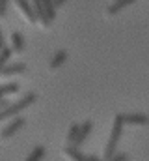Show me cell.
<instances>
[{
    "mask_svg": "<svg viewBox=\"0 0 149 161\" xmlns=\"http://www.w3.org/2000/svg\"><path fill=\"white\" fill-rule=\"evenodd\" d=\"M123 116L121 114H116L114 124H112V131L110 137H108V142L105 146V152H103V161H110L116 154H117V144H119V139L123 137Z\"/></svg>",
    "mask_w": 149,
    "mask_h": 161,
    "instance_id": "obj_1",
    "label": "cell"
},
{
    "mask_svg": "<svg viewBox=\"0 0 149 161\" xmlns=\"http://www.w3.org/2000/svg\"><path fill=\"white\" fill-rule=\"evenodd\" d=\"M37 101V96L34 92H28V94H24L21 99H17L15 103H11L9 107H6L4 111H0V122L2 120H8V118H15V116H19V113L21 111H24V109H28L30 105H34Z\"/></svg>",
    "mask_w": 149,
    "mask_h": 161,
    "instance_id": "obj_2",
    "label": "cell"
},
{
    "mask_svg": "<svg viewBox=\"0 0 149 161\" xmlns=\"http://www.w3.org/2000/svg\"><path fill=\"white\" fill-rule=\"evenodd\" d=\"M24 124H26V120H24L23 116H15V118H11V122H9V124L0 131V139H2V141H6V139L13 137V135H15V133L24 125Z\"/></svg>",
    "mask_w": 149,
    "mask_h": 161,
    "instance_id": "obj_3",
    "label": "cell"
},
{
    "mask_svg": "<svg viewBox=\"0 0 149 161\" xmlns=\"http://www.w3.org/2000/svg\"><path fill=\"white\" fill-rule=\"evenodd\" d=\"M30 2H32V8H34V11H36V17H37V21L41 23V26H43V28H49V26L52 25V21L49 19L47 11H45V8H43V2H41V0H30Z\"/></svg>",
    "mask_w": 149,
    "mask_h": 161,
    "instance_id": "obj_4",
    "label": "cell"
},
{
    "mask_svg": "<svg viewBox=\"0 0 149 161\" xmlns=\"http://www.w3.org/2000/svg\"><path fill=\"white\" fill-rule=\"evenodd\" d=\"M125 125H147L149 116L144 113H129V114H121Z\"/></svg>",
    "mask_w": 149,
    "mask_h": 161,
    "instance_id": "obj_5",
    "label": "cell"
},
{
    "mask_svg": "<svg viewBox=\"0 0 149 161\" xmlns=\"http://www.w3.org/2000/svg\"><path fill=\"white\" fill-rule=\"evenodd\" d=\"M91 129H93V120H86L80 124V131H78V137H76V141H74L73 146L76 148H80L84 142H86V139L90 137V133H91Z\"/></svg>",
    "mask_w": 149,
    "mask_h": 161,
    "instance_id": "obj_6",
    "label": "cell"
},
{
    "mask_svg": "<svg viewBox=\"0 0 149 161\" xmlns=\"http://www.w3.org/2000/svg\"><path fill=\"white\" fill-rule=\"evenodd\" d=\"M15 6L24 13V17H26V21L28 23H36L37 17H36V11H34V8H32V2H28V0H15Z\"/></svg>",
    "mask_w": 149,
    "mask_h": 161,
    "instance_id": "obj_7",
    "label": "cell"
},
{
    "mask_svg": "<svg viewBox=\"0 0 149 161\" xmlns=\"http://www.w3.org/2000/svg\"><path fill=\"white\" fill-rule=\"evenodd\" d=\"M136 0H114L110 6L106 8V15H117L121 9H125V8H129V6H132Z\"/></svg>",
    "mask_w": 149,
    "mask_h": 161,
    "instance_id": "obj_8",
    "label": "cell"
},
{
    "mask_svg": "<svg viewBox=\"0 0 149 161\" xmlns=\"http://www.w3.org/2000/svg\"><path fill=\"white\" fill-rule=\"evenodd\" d=\"M24 71H26V64H23V62H11V64H8V66L4 68L2 75L13 77V75H21V73H24Z\"/></svg>",
    "mask_w": 149,
    "mask_h": 161,
    "instance_id": "obj_9",
    "label": "cell"
},
{
    "mask_svg": "<svg viewBox=\"0 0 149 161\" xmlns=\"http://www.w3.org/2000/svg\"><path fill=\"white\" fill-rule=\"evenodd\" d=\"M64 154H65V158L69 161H88V156H84V154L80 152V148H76L73 144H71V146L67 144V146L64 148Z\"/></svg>",
    "mask_w": 149,
    "mask_h": 161,
    "instance_id": "obj_10",
    "label": "cell"
},
{
    "mask_svg": "<svg viewBox=\"0 0 149 161\" xmlns=\"http://www.w3.org/2000/svg\"><path fill=\"white\" fill-rule=\"evenodd\" d=\"M65 60H67V51L60 49V51H56V54L52 56V60H50L49 68H50V69H58L60 66H64V62H65Z\"/></svg>",
    "mask_w": 149,
    "mask_h": 161,
    "instance_id": "obj_11",
    "label": "cell"
},
{
    "mask_svg": "<svg viewBox=\"0 0 149 161\" xmlns=\"http://www.w3.org/2000/svg\"><path fill=\"white\" fill-rule=\"evenodd\" d=\"M11 49H13V53H23L24 51V38H23L21 32L11 34Z\"/></svg>",
    "mask_w": 149,
    "mask_h": 161,
    "instance_id": "obj_12",
    "label": "cell"
},
{
    "mask_svg": "<svg viewBox=\"0 0 149 161\" xmlns=\"http://www.w3.org/2000/svg\"><path fill=\"white\" fill-rule=\"evenodd\" d=\"M11 54H13V49H11V47H4V49L0 51V75H2L4 68L9 64V58H11Z\"/></svg>",
    "mask_w": 149,
    "mask_h": 161,
    "instance_id": "obj_13",
    "label": "cell"
},
{
    "mask_svg": "<svg viewBox=\"0 0 149 161\" xmlns=\"http://www.w3.org/2000/svg\"><path fill=\"white\" fill-rule=\"evenodd\" d=\"M45 146H36L30 154H28V158L24 161H43V158H45Z\"/></svg>",
    "mask_w": 149,
    "mask_h": 161,
    "instance_id": "obj_14",
    "label": "cell"
},
{
    "mask_svg": "<svg viewBox=\"0 0 149 161\" xmlns=\"http://www.w3.org/2000/svg\"><path fill=\"white\" fill-rule=\"evenodd\" d=\"M78 131H80V124L74 122L73 125L69 127V131H67V144H69V146L74 144V141H76V137H78Z\"/></svg>",
    "mask_w": 149,
    "mask_h": 161,
    "instance_id": "obj_15",
    "label": "cell"
},
{
    "mask_svg": "<svg viewBox=\"0 0 149 161\" xmlns=\"http://www.w3.org/2000/svg\"><path fill=\"white\" fill-rule=\"evenodd\" d=\"M41 2H43V8H45L49 19L54 21V17H56V6H54V0H41Z\"/></svg>",
    "mask_w": 149,
    "mask_h": 161,
    "instance_id": "obj_16",
    "label": "cell"
},
{
    "mask_svg": "<svg viewBox=\"0 0 149 161\" xmlns=\"http://www.w3.org/2000/svg\"><path fill=\"white\" fill-rule=\"evenodd\" d=\"M110 161H129V156H127V154H123V152H117Z\"/></svg>",
    "mask_w": 149,
    "mask_h": 161,
    "instance_id": "obj_17",
    "label": "cell"
},
{
    "mask_svg": "<svg viewBox=\"0 0 149 161\" xmlns=\"http://www.w3.org/2000/svg\"><path fill=\"white\" fill-rule=\"evenodd\" d=\"M8 11V0H0V17H4Z\"/></svg>",
    "mask_w": 149,
    "mask_h": 161,
    "instance_id": "obj_18",
    "label": "cell"
},
{
    "mask_svg": "<svg viewBox=\"0 0 149 161\" xmlns=\"http://www.w3.org/2000/svg\"><path fill=\"white\" fill-rule=\"evenodd\" d=\"M9 105H11V103H9L6 97H4V99H0V111H4V109H6V107H9Z\"/></svg>",
    "mask_w": 149,
    "mask_h": 161,
    "instance_id": "obj_19",
    "label": "cell"
},
{
    "mask_svg": "<svg viewBox=\"0 0 149 161\" xmlns=\"http://www.w3.org/2000/svg\"><path fill=\"white\" fill-rule=\"evenodd\" d=\"M88 161H103V159H101V158H97V156H93V154H91V156H88Z\"/></svg>",
    "mask_w": 149,
    "mask_h": 161,
    "instance_id": "obj_20",
    "label": "cell"
},
{
    "mask_svg": "<svg viewBox=\"0 0 149 161\" xmlns=\"http://www.w3.org/2000/svg\"><path fill=\"white\" fill-rule=\"evenodd\" d=\"M65 4V0H54V6L56 8H60V6H64Z\"/></svg>",
    "mask_w": 149,
    "mask_h": 161,
    "instance_id": "obj_21",
    "label": "cell"
},
{
    "mask_svg": "<svg viewBox=\"0 0 149 161\" xmlns=\"http://www.w3.org/2000/svg\"><path fill=\"white\" fill-rule=\"evenodd\" d=\"M4 47H6V45H4V36H2V32H0V51H2Z\"/></svg>",
    "mask_w": 149,
    "mask_h": 161,
    "instance_id": "obj_22",
    "label": "cell"
}]
</instances>
